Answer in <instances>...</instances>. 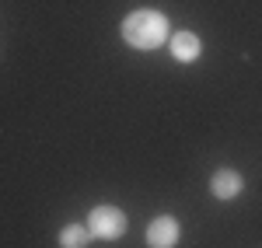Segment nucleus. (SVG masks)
Returning a JSON list of instances; mask_svg holds the SVG:
<instances>
[{"instance_id": "obj_3", "label": "nucleus", "mask_w": 262, "mask_h": 248, "mask_svg": "<svg viewBox=\"0 0 262 248\" xmlns=\"http://www.w3.org/2000/svg\"><path fill=\"white\" fill-rule=\"evenodd\" d=\"M179 241V220L175 217H158L147 228V245L150 248H175Z\"/></svg>"}, {"instance_id": "obj_2", "label": "nucleus", "mask_w": 262, "mask_h": 248, "mask_svg": "<svg viewBox=\"0 0 262 248\" xmlns=\"http://www.w3.org/2000/svg\"><path fill=\"white\" fill-rule=\"evenodd\" d=\"M88 231H91V238L116 241V238L126 234V217L116 207H98V210H91V217H88Z\"/></svg>"}, {"instance_id": "obj_5", "label": "nucleus", "mask_w": 262, "mask_h": 248, "mask_svg": "<svg viewBox=\"0 0 262 248\" xmlns=\"http://www.w3.org/2000/svg\"><path fill=\"white\" fill-rule=\"evenodd\" d=\"M210 189H213V196H217V199H234V196L242 192V175H238V171H231V168H224V171L213 175Z\"/></svg>"}, {"instance_id": "obj_6", "label": "nucleus", "mask_w": 262, "mask_h": 248, "mask_svg": "<svg viewBox=\"0 0 262 248\" xmlns=\"http://www.w3.org/2000/svg\"><path fill=\"white\" fill-rule=\"evenodd\" d=\"M88 241H91V231L81 224H67L60 231V248H88Z\"/></svg>"}, {"instance_id": "obj_4", "label": "nucleus", "mask_w": 262, "mask_h": 248, "mask_svg": "<svg viewBox=\"0 0 262 248\" xmlns=\"http://www.w3.org/2000/svg\"><path fill=\"white\" fill-rule=\"evenodd\" d=\"M168 46H171V56H175L179 63H192L196 56H200V49H203L200 39H196L192 32H179V35H171Z\"/></svg>"}, {"instance_id": "obj_1", "label": "nucleus", "mask_w": 262, "mask_h": 248, "mask_svg": "<svg viewBox=\"0 0 262 248\" xmlns=\"http://www.w3.org/2000/svg\"><path fill=\"white\" fill-rule=\"evenodd\" d=\"M122 39L133 49H154L168 42V18L158 11H133L122 21Z\"/></svg>"}]
</instances>
